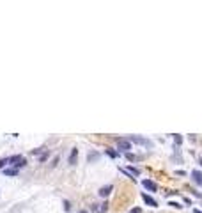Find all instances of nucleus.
<instances>
[{"label": "nucleus", "mask_w": 202, "mask_h": 213, "mask_svg": "<svg viewBox=\"0 0 202 213\" xmlns=\"http://www.w3.org/2000/svg\"><path fill=\"white\" fill-rule=\"evenodd\" d=\"M9 165H14L16 169H20V167H25L27 165V160L21 156V155H14V156L9 158Z\"/></svg>", "instance_id": "1"}, {"label": "nucleus", "mask_w": 202, "mask_h": 213, "mask_svg": "<svg viewBox=\"0 0 202 213\" xmlns=\"http://www.w3.org/2000/svg\"><path fill=\"white\" fill-rule=\"evenodd\" d=\"M128 140H129V142H135V144H140V146H145V147L152 146L151 140H147V139H144V137H138V135H129Z\"/></svg>", "instance_id": "2"}, {"label": "nucleus", "mask_w": 202, "mask_h": 213, "mask_svg": "<svg viewBox=\"0 0 202 213\" xmlns=\"http://www.w3.org/2000/svg\"><path fill=\"white\" fill-rule=\"evenodd\" d=\"M117 147H119V151H122V153H129L131 142L128 139H117Z\"/></svg>", "instance_id": "3"}, {"label": "nucleus", "mask_w": 202, "mask_h": 213, "mask_svg": "<svg viewBox=\"0 0 202 213\" xmlns=\"http://www.w3.org/2000/svg\"><path fill=\"white\" fill-rule=\"evenodd\" d=\"M69 165H76V162H78V149L76 147H73L71 149V153H69Z\"/></svg>", "instance_id": "4"}, {"label": "nucleus", "mask_w": 202, "mask_h": 213, "mask_svg": "<svg viewBox=\"0 0 202 213\" xmlns=\"http://www.w3.org/2000/svg\"><path fill=\"white\" fill-rule=\"evenodd\" d=\"M142 185H144V188H147V190H151V192H156V190H158V185H156L154 181H151V179H144Z\"/></svg>", "instance_id": "5"}, {"label": "nucleus", "mask_w": 202, "mask_h": 213, "mask_svg": "<svg viewBox=\"0 0 202 213\" xmlns=\"http://www.w3.org/2000/svg\"><path fill=\"white\" fill-rule=\"evenodd\" d=\"M112 188H114V186H112V185H106V186H101L99 188V192H98V194H99V197H108L110 195V192H112Z\"/></svg>", "instance_id": "6"}, {"label": "nucleus", "mask_w": 202, "mask_h": 213, "mask_svg": "<svg viewBox=\"0 0 202 213\" xmlns=\"http://www.w3.org/2000/svg\"><path fill=\"white\" fill-rule=\"evenodd\" d=\"M192 178L199 186H202V170H192Z\"/></svg>", "instance_id": "7"}, {"label": "nucleus", "mask_w": 202, "mask_h": 213, "mask_svg": "<svg viewBox=\"0 0 202 213\" xmlns=\"http://www.w3.org/2000/svg\"><path fill=\"white\" fill-rule=\"evenodd\" d=\"M142 199H144V202H145L147 206H151V208H156V206H158V202H156L151 195H147V194H142Z\"/></svg>", "instance_id": "8"}, {"label": "nucleus", "mask_w": 202, "mask_h": 213, "mask_svg": "<svg viewBox=\"0 0 202 213\" xmlns=\"http://www.w3.org/2000/svg\"><path fill=\"white\" fill-rule=\"evenodd\" d=\"M98 213H106V209H108V204H94L92 206Z\"/></svg>", "instance_id": "9"}, {"label": "nucleus", "mask_w": 202, "mask_h": 213, "mask_svg": "<svg viewBox=\"0 0 202 213\" xmlns=\"http://www.w3.org/2000/svg\"><path fill=\"white\" fill-rule=\"evenodd\" d=\"M4 174L6 176H18V169H6Z\"/></svg>", "instance_id": "10"}, {"label": "nucleus", "mask_w": 202, "mask_h": 213, "mask_svg": "<svg viewBox=\"0 0 202 213\" xmlns=\"http://www.w3.org/2000/svg\"><path fill=\"white\" fill-rule=\"evenodd\" d=\"M128 170H129V174H131V176H133V178H137V176H138V174H140V170H138V169H135V167H129V169H128Z\"/></svg>", "instance_id": "11"}, {"label": "nucleus", "mask_w": 202, "mask_h": 213, "mask_svg": "<svg viewBox=\"0 0 202 213\" xmlns=\"http://www.w3.org/2000/svg\"><path fill=\"white\" fill-rule=\"evenodd\" d=\"M168 206H172V208H175V209H181V208H183L181 204H179V202H175V201H170V202H168Z\"/></svg>", "instance_id": "12"}, {"label": "nucleus", "mask_w": 202, "mask_h": 213, "mask_svg": "<svg viewBox=\"0 0 202 213\" xmlns=\"http://www.w3.org/2000/svg\"><path fill=\"white\" fill-rule=\"evenodd\" d=\"M174 142H175L177 146H181V142H183V137H181V135H174Z\"/></svg>", "instance_id": "13"}, {"label": "nucleus", "mask_w": 202, "mask_h": 213, "mask_svg": "<svg viewBox=\"0 0 202 213\" xmlns=\"http://www.w3.org/2000/svg\"><path fill=\"white\" fill-rule=\"evenodd\" d=\"M126 158H128L129 162H137V156H135L133 153H126Z\"/></svg>", "instance_id": "14"}, {"label": "nucleus", "mask_w": 202, "mask_h": 213, "mask_svg": "<svg viewBox=\"0 0 202 213\" xmlns=\"http://www.w3.org/2000/svg\"><path fill=\"white\" fill-rule=\"evenodd\" d=\"M7 163H9V158H2V160H0V169H4Z\"/></svg>", "instance_id": "15"}, {"label": "nucleus", "mask_w": 202, "mask_h": 213, "mask_svg": "<svg viewBox=\"0 0 202 213\" xmlns=\"http://www.w3.org/2000/svg\"><path fill=\"white\" fill-rule=\"evenodd\" d=\"M106 155H108V156H112V158H115V156H117V153H115V151H112V149H106Z\"/></svg>", "instance_id": "16"}, {"label": "nucleus", "mask_w": 202, "mask_h": 213, "mask_svg": "<svg viewBox=\"0 0 202 213\" xmlns=\"http://www.w3.org/2000/svg\"><path fill=\"white\" fill-rule=\"evenodd\" d=\"M64 209H66V211H69V209H71V204L67 202V201H64Z\"/></svg>", "instance_id": "17"}, {"label": "nucleus", "mask_w": 202, "mask_h": 213, "mask_svg": "<svg viewBox=\"0 0 202 213\" xmlns=\"http://www.w3.org/2000/svg\"><path fill=\"white\" fill-rule=\"evenodd\" d=\"M57 162H59V156H55V158L52 160V163H50V165H52V167H57Z\"/></svg>", "instance_id": "18"}, {"label": "nucleus", "mask_w": 202, "mask_h": 213, "mask_svg": "<svg viewBox=\"0 0 202 213\" xmlns=\"http://www.w3.org/2000/svg\"><path fill=\"white\" fill-rule=\"evenodd\" d=\"M41 151H43V147H37V149H34V151H32V155H41Z\"/></svg>", "instance_id": "19"}, {"label": "nucleus", "mask_w": 202, "mask_h": 213, "mask_svg": "<svg viewBox=\"0 0 202 213\" xmlns=\"http://www.w3.org/2000/svg\"><path fill=\"white\" fill-rule=\"evenodd\" d=\"M46 158H48V153H43V155H41V158H39V160H41V162H46Z\"/></svg>", "instance_id": "20"}, {"label": "nucleus", "mask_w": 202, "mask_h": 213, "mask_svg": "<svg viewBox=\"0 0 202 213\" xmlns=\"http://www.w3.org/2000/svg\"><path fill=\"white\" fill-rule=\"evenodd\" d=\"M131 213H140V208H133V209H131Z\"/></svg>", "instance_id": "21"}, {"label": "nucleus", "mask_w": 202, "mask_h": 213, "mask_svg": "<svg viewBox=\"0 0 202 213\" xmlns=\"http://www.w3.org/2000/svg\"><path fill=\"white\" fill-rule=\"evenodd\" d=\"M193 213H202V211L200 209H193Z\"/></svg>", "instance_id": "22"}, {"label": "nucleus", "mask_w": 202, "mask_h": 213, "mask_svg": "<svg viewBox=\"0 0 202 213\" xmlns=\"http://www.w3.org/2000/svg\"><path fill=\"white\" fill-rule=\"evenodd\" d=\"M78 213H87V211H85V209H82V211H78Z\"/></svg>", "instance_id": "23"}, {"label": "nucleus", "mask_w": 202, "mask_h": 213, "mask_svg": "<svg viewBox=\"0 0 202 213\" xmlns=\"http://www.w3.org/2000/svg\"><path fill=\"white\" fill-rule=\"evenodd\" d=\"M199 163H200V165H202V158H199Z\"/></svg>", "instance_id": "24"}]
</instances>
